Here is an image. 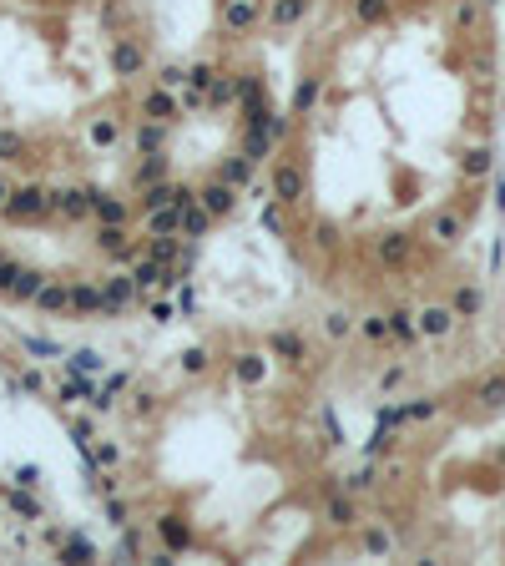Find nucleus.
<instances>
[{
  "mask_svg": "<svg viewBox=\"0 0 505 566\" xmlns=\"http://www.w3.org/2000/svg\"><path fill=\"white\" fill-rule=\"evenodd\" d=\"M475 394H480L485 405H505V379H485V384H480Z\"/></svg>",
  "mask_w": 505,
  "mask_h": 566,
  "instance_id": "nucleus-41",
  "label": "nucleus"
},
{
  "mask_svg": "<svg viewBox=\"0 0 505 566\" xmlns=\"http://www.w3.org/2000/svg\"><path fill=\"white\" fill-rule=\"evenodd\" d=\"M26 6H46V0H26Z\"/></svg>",
  "mask_w": 505,
  "mask_h": 566,
  "instance_id": "nucleus-57",
  "label": "nucleus"
},
{
  "mask_svg": "<svg viewBox=\"0 0 505 566\" xmlns=\"http://www.w3.org/2000/svg\"><path fill=\"white\" fill-rule=\"evenodd\" d=\"M86 142H91L96 152L117 147V142H122V122H117V117H91V127H86Z\"/></svg>",
  "mask_w": 505,
  "mask_h": 566,
  "instance_id": "nucleus-15",
  "label": "nucleus"
},
{
  "mask_svg": "<svg viewBox=\"0 0 505 566\" xmlns=\"http://www.w3.org/2000/svg\"><path fill=\"white\" fill-rule=\"evenodd\" d=\"M137 71H147V56H142V46H132V41H117L111 46V76H137Z\"/></svg>",
  "mask_w": 505,
  "mask_h": 566,
  "instance_id": "nucleus-9",
  "label": "nucleus"
},
{
  "mask_svg": "<svg viewBox=\"0 0 505 566\" xmlns=\"http://www.w3.org/2000/svg\"><path fill=\"white\" fill-rule=\"evenodd\" d=\"M132 278H137V294H152L157 283H167V268L157 263V258H137V268H132Z\"/></svg>",
  "mask_w": 505,
  "mask_h": 566,
  "instance_id": "nucleus-22",
  "label": "nucleus"
},
{
  "mask_svg": "<svg viewBox=\"0 0 505 566\" xmlns=\"http://www.w3.org/2000/svg\"><path fill=\"white\" fill-rule=\"evenodd\" d=\"M389 334H400V339H410V334H415V319H410L405 309H400V314H389Z\"/></svg>",
  "mask_w": 505,
  "mask_h": 566,
  "instance_id": "nucleus-45",
  "label": "nucleus"
},
{
  "mask_svg": "<svg viewBox=\"0 0 505 566\" xmlns=\"http://www.w3.org/2000/svg\"><path fill=\"white\" fill-rule=\"evenodd\" d=\"M263 16H268L263 0H222V26L228 31H253Z\"/></svg>",
  "mask_w": 505,
  "mask_h": 566,
  "instance_id": "nucleus-5",
  "label": "nucleus"
},
{
  "mask_svg": "<svg viewBox=\"0 0 505 566\" xmlns=\"http://www.w3.org/2000/svg\"><path fill=\"white\" fill-rule=\"evenodd\" d=\"M157 531H162V546H167V551H187V546H192V526H187L177 511H167V516L157 521Z\"/></svg>",
  "mask_w": 505,
  "mask_h": 566,
  "instance_id": "nucleus-10",
  "label": "nucleus"
},
{
  "mask_svg": "<svg viewBox=\"0 0 505 566\" xmlns=\"http://www.w3.org/2000/svg\"><path fill=\"white\" fill-rule=\"evenodd\" d=\"M323 334H328V339H349V334H354V319H349L344 309H333V314H323Z\"/></svg>",
  "mask_w": 505,
  "mask_h": 566,
  "instance_id": "nucleus-33",
  "label": "nucleus"
},
{
  "mask_svg": "<svg viewBox=\"0 0 505 566\" xmlns=\"http://www.w3.org/2000/svg\"><path fill=\"white\" fill-rule=\"evenodd\" d=\"M101 294H106V314H101V319H117V314L137 299V278H132V273H111V278L101 283Z\"/></svg>",
  "mask_w": 505,
  "mask_h": 566,
  "instance_id": "nucleus-4",
  "label": "nucleus"
},
{
  "mask_svg": "<svg viewBox=\"0 0 505 566\" xmlns=\"http://www.w3.org/2000/svg\"><path fill=\"white\" fill-rule=\"evenodd\" d=\"M16 273H21V263H11V258H0V294H11V283H16Z\"/></svg>",
  "mask_w": 505,
  "mask_h": 566,
  "instance_id": "nucleus-46",
  "label": "nucleus"
},
{
  "mask_svg": "<svg viewBox=\"0 0 505 566\" xmlns=\"http://www.w3.org/2000/svg\"><path fill=\"white\" fill-rule=\"evenodd\" d=\"M243 157L248 162H268L273 157V132L263 122H248V137H243Z\"/></svg>",
  "mask_w": 505,
  "mask_h": 566,
  "instance_id": "nucleus-14",
  "label": "nucleus"
},
{
  "mask_svg": "<svg viewBox=\"0 0 505 566\" xmlns=\"http://www.w3.org/2000/svg\"><path fill=\"white\" fill-rule=\"evenodd\" d=\"M268 187H273V197L283 202V207H293V202H298V197L308 192V177H303V167H293V162H278V167H273V182H268Z\"/></svg>",
  "mask_w": 505,
  "mask_h": 566,
  "instance_id": "nucleus-2",
  "label": "nucleus"
},
{
  "mask_svg": "<svg viewBox=\"0 0 505 566\" xmlns=\"http://www.w3.org/2000/svg\"><path fill=\"white\" fill-rule=\"evenodd\" d=\"M162 86H167V91H177V86H187V71H182V66H167V71H162Z\"/></svg>",
  "mask_w": 505,
  "mask_h": 566,
  "instance_id": "nucleus-48",
  "label": "nucleus"
},
{
  "mask_svg": "<svg viewBox=\"0 0 505 566\" xmlns=\"http://www.w3.org/2000/svg\"><path fill=\"white\" fill-rule=\"evenodd\" d=\"M41 283H46V273H36V268H21V273H16V283H11V299L31 304V299L41 294Z\"/></svg>",
  "mask_w": 505,
  "mask_h": 566,
  "instance_id": "nucleus-27",
  "label": "nucleus"
},
{
  "mask_svg": "<svg viewBox=\"0 0 505 566\" xmlns=\"http://www.w3.org/2000/svg\"><path fill=\"white\" fill-rule=\"evenodd\" d=\"M81 314H106V294L96 283H71V319Z\"/></svg>",
  "mask_w": 505,
  "mask_h": 566,
  "instance_id": "nucleus-11",
  "label": "nucleus"
},
{
  "mask_svg": "<svg viewBox=\"0 0 505 566\" xmlns=\"http://www.w3.org/2000/svg\"><path fill=\"white\" fill-rule=\"evenodd\" d=\"M308 6H313V0H273V6H268V21H273L278 31H283V26H298V21L308 16Z\"/></svg>",
  "mask_w": 505,
  "mask_h": 566,
  "instance_id": "nucleus-16",
  "label": "nucleus"
},
{
  "mask_svg": "<svg viewBox=\"0 0 505 566\" xmlns=\"http://www.w3.org/2000/svg\"><path fill=\"white\" fill-rule=\"evenodd\" d=\"M480 309V294L475 289H460V299H455V314H475Z\"/></svg>",
  "mask_w": 505,
  "mask_h": 566,
  "instance_id": "nucleus-47",
  "label": "nucleus"
},
{
  "mask_svg": "<svg viewBox=\"0 0 505 566\" xmlns=\"http://www.w3.org/2000/svg\"><path fill=\"white\" fill-rule=\"evenodd\" d=\"M410 415H415V420H429V415H434V405H429V400H415V405H410Z\"/></svg>",
  "mask_w": 505,
  "mask_h": 566,
  "instance_id": "nucleus-54",
  "label": "nucleus"
},
{
  "mask_svg": "<svg viewBox=\"0 0 505 566\" xmlns=\"http://www.w3.org/2000/svg\"><path fill=\"white\" fill-rule=\"evenodd\" d=\"M137 551H142V536L127 531V536H122V556H137Z\"/></svg>",
  "mask_w": 505,
  "mask_h": 566,
  "instance_id": "nucleus-52",
  "label": "nucleus"
},
{
  "mask_svg": "<svg viewBox=\"0 0 505 566\" xmlns=\"http://www.w3.org/2000/svg\"><path fill=\"white\" fill-rule=\"evenodd\" d=\"M182 253H187V248H182V238H177V233H157V238H152V248H147V258H157L162 268H172Z\"/></svg>",
  "mask_w": 505,
  "mask_h": 566,
  "instance_id": "nucleus-18",
  "label": "nucleus"
},
{
  "mask_svg": "<svg viewBox=\"0 0 505 566\" xmlns=\"http://www.w3.org/2000/svg\"><path fill=\"white\" fill-rule=\"evenodd\" d=\"M36 480H41L36 465H21V470H16V485H36Z\"/></svg>",
  "mask_w": 505,
  "mask_h": 566,
  "instance_id": "nucleus-51",
  "label": "nucleus"
},
{
  "mask_svg": "<svg viewBox=\"0 0 505 566\" xmlns=\"http://www.w3.org/2000/svg\"><path fill=\"white\" fill-rule=\"evenodd\" d=\"M450 324H455V314H450V309H425L415 329H420V334H434V339H439V334H450Z\"/></svg>",
  "mask_w": 505,
  "mask_h": 566,
  "instance_id": "nucleus-28",
  "label": "nucleus"
},
{
  "mask_svg": "<svg viewBox=\"0 0 505 566\" xmlns=\"http://www.w3.org/2000/svg\"><path fill=\"white\" fill-rule=\"evenodd\" d=\"M379 258H384V263H405V258H410V238H400V233H389V238L379 243Z\"/></svg>",
  "mask_w": 505,
  "mask_h": 566,
  "instance_id": "nucleus-32",
  "label": "nucleus"
},
{
  "mask_svg": "<svg viewBox=\"0 0 505 566\" xmlns=\"http://www.w3.org/2000/svg\"><path fill=\"white\" fill-rule=\"evenodd\" d=\"M11 511H16L21 521H41V505L26 495V485H21V490H11Z\"/></svg>",
  "mask_w": 505,
  "mask_h": 566,
  "instance_id": "nucleus-35",
  "label": "nucleus"
},
{
  "mask_svg": "<svg viewBox=\"0 0 505 566\" xmlns=\"http://www.w3.org/2000/svg\"><path fill=\"white\" fill-rule=\"evenodd\" d=\"M263 228H268L273 238H283V233H288V222H283V202H278V197L263 207Z\"/></svg>",
  "mask_w": 505,
  "mask_h": 566,
  "instance_id": "nucleus-36",
  "label": "nucleus"
},
{
  "mask_svg": "<svg viewBox=\"0 0 505 566\" xmlns=\"http://www.w3.org/2000/svg\"><path fill=\"white\" fill-rule=\"evenodd\" d=\"M26 152V137L21 132H0V162H16Z\"/></svg>",
  "mask_w": 505,
  "mask_h": 566,
  "instance_id": "nucleus-39",
  "label": "nucleus"
},
{
  "mask_svg": "<svg viewBox=\"0 0 505 566\" xmlns=\"http://www.w3.org/2000/svg\"><path fill=\"white\" fill-rule=\"evenodd\" d=\"M177 217H182V207H142V222H147V233L157 238V233H177Z\"/></svg>",
  "mask_w": 505,
  "mask_h": 566,
  "instance_id": "nucleus-17",
  "label": "nucleus"
},
{
  "mask_svg": "<svg viewBox=\"0 0 505 566\" xmlns=\"http://www.w3.org/2000/svg\"><path fill=\"white\" fill-rule=\"evenodd\" d=\"M152 319H157V324H167V319H172V304H162V299H157V304H152Z\"/></svg>",
  "mask_w": 505,
  "mask_h": 566,
  "instance_id": "nucleus-55",
  "label": "nucleus"
},
{
  "mask_svg": "<svg viewBox=\"0 0 505 566\" xmlns=\"http://www.w3.org/2000/svg\"><path fill=\"white\" fill-rule=\"evenodd\" d=\"M177 106H182V101H177L172 91L157 86V91H147V96H142V117H152V122H167V127H172V122H177Z\"/></svg>",
  "mask_w": 505,
  "mask_h": 566,
  "instance_id": "nucleus-8",
  "label": "nucleus"
},
{
  "mask_svg": "<svg viewBox=\"0 0 505 566\" xmlns=\"http://www.w3.org/2000/svg\"><path fill=\"white\" fill-rule=\"evenodd\" d=\"M217 177H222V182H233V187L243 192V187L253 182V162L238 152V157H228V162H222V173H217Z\"/></svg>",
  "mask_w": 505,
  "mask_h": 566,
  "instance_id": "nucleus-25",
  "label": "nucleus"
},
{
  "mask_svg": "<svg viewBox=\"0 0 505 566\" xmlns=\"http://www.w3.org/2000/svg\"><path fill=\"white\" fill-rule=\"evenodd\" d=\"M61 561H96V546H91L86 536H66V546H61Z\"/></svg>",
  "mask_w": 505,
  "mask_h": 566,
  "instance_id": "nucleus-31",
  "label": "nucleus"
},
{
  "mask_svg": "<svg viewBox=\"0 0 505 566\" xmlns=\"http://www.w3.org/2000/svg\"><path fill=\"white\" fill-rule=\"evenodd\" d=\"M162 177H167V157H162V152H142V162H137V187L162 182Z\"/></svg>",
  "mask_w": 505,
  "mask_h": 566,
  "instance_id": "nucleus-26",
  "label": "nucleus"
},
{
  "mask_svg": "<svg viewBox=\"0 0 505 566\" xmlns=\"http://www.w3.org/2000/svg\"><path fill=\"white\" fill-rule=\"evenodd\" d=\"M182 369L187 374H207V349H187L182 354Z\"/></svg>",
  "mask_w": 505,
  "mask_h": 566,
  "instance_id": "nucleus-44",
  "label": "nucleus"
},
{
  "mask_svg": "<svg viewBox=\"0 0 505 566\" xmlns=\"http://www.w3.org/2000/svg\"><path fill=\"white\" fill-rule=\"evenodd\" d=\"M364 546H369V551H389V536H384V531H369Z\"/></svg>",
  "mask_w": 505,
  "mask_h": 566,
  "instance_id": "nucleus-53",
  "label": "nucleus"
},
{
  "mask_svg": "<svg viewBox=\"0 0 505 566\" xmlns=\"http://www.w3.org/2000/svg\"><path fill=\"white\" fill-rule=\"evenodd\" d=\"M318 96H323V81H318V76H303L298 96H293V111H308V106H313Z\"/></svg>",
  "mask_w": 505,
  "mask_h": 566,
  "instance_id": "nucleus-34",
  "label": "nucleus"
},
{
  "mask_svg": "<svg viewBox=\"0 0 505 566\" xmlns=\"http://www.w3.org/2000/svg\"><path fill=\"white\" fill-rule=\"evenodd\" d=\"M268 349L283 359V364H303V339L288 334V329H283V334H273V339H268Z\"/></svg>",
  "mask_w": 505,
  "mask_h": 566,
  "instance_id": "nucleus-20",
  "label": "nucleus"
},
{
  "mask_svg": "<svg viewBox=\"0 0 505 566\" xmlns=\"http://www.w3.org/2000/svg\"><path fill=\"white\" fill-rule=\"evenodd\" d=\"M137 152H162V142H167V122H152V117H142V127H137Z\"/></svg>",
  "mask_w": 505,
  "mask_h": 566,
  "instance_id": "nucleus-23",
  "label": "nucleus"
},
{
  "mask_svg": "<svg viewBox=\"0 0 505 566\" xmlns=\"http://www.w3.org/2000/svg\"><path fill=\"white\" fill-rule=\"evenodd\" d=\"M389 334V314H369L364 319V339H384Z\"/></svg>",
  "mask_w": 505,
  "mask_h": 566,
  "instance_id": "nucleus-43",
  "label": "nucleus"
},
{
  "mask_svg": "<svg viewBox=\"0 0 505 566\" xmlns=\"http://www.w3.org/2000/svg\"><path fill=\"white\" fill-rule=\"evenodd\" d=\"M323 521H328V526H354V521H359V505H354V495H328V505H323Z\"/></svg>",
  "mask_w": 505,
  "mask_h": 566,
  "instance_id": "nucleus-19",
  "label": "nucleus"
},
{
  "mask_svg": "<svg viewBox=\"0 0 505 566\" xmlns=\"http://www.w3.org/2000/svg\"><path fill=\"white\" fill-rule=\"evenodd\" d=\"M6 202H11V182L0 177V212H6Z\"/></svg>",
  "mask_w": 505,
  "mask_h": 566,
  "instance_id": "nucleus-56",
  "label": "nucleus"
},
{
  "mask_svg": "<svg viewBox=\"0 0 505 566\" xmlns=\"http://www.w3.org/2000/svg\"><path fill=\"white\" fill-rule=\"evenodd\" d=\"M91 212H96L101 222H127V217H132L127 202H122V197H111V192H91Z\"/></svg>",
  "mask_w": 505,
  "mask_h": 566,
  "instance_id": "nucleus-21",
  "label": "nucleus"
},
{
  "mask_svg": "<svg viewBox=\"0 0 505 566\" xmlns=\"http://www.w3.org/2000/svg\"><path fill=\"white\" fill-rule=\"evenodd\" d=\"M212 81H217V66H212V61H197V66L187 71V86H192V91H207Z\"/></svg>",
  "mask_w": 505,
  "mask_h": 566,
  "instance_id": "nucleus-37",
  "label": "nucleus"
},
{
  "mask_svg": "<svg viewBox=\"0 0 505 566\" xmlns=\"http://www.w3.org/2000/svg\"><path fill=\"white\" fill-rule=\"evenodd\" d=\"M51 212H61L66 222H81L91 212V192L86 187H51Z\"/></svg>",
  "mask_w": 505,
  "mask_h": 566,
  "instance_id": "nucleus-3",
  "label": "nucleus"
},
{
  "mask_svg": "<svg viewBox=\"0 0 505 566\" xmlns=\"http://www.w3.org/2000/svg\"><path fill=\"white\" fill-rule=\"evenodd\" d=\"M233 374H238L243 384H263V379H268V359H263V354H238V359H233Z\"/></svg>",
  "mask_w": 505,
  "mask_h": 566,
  "instance_id": "nucleus-24",
  "label": "nucleus"
},
{
  "mask_svg": "<svg viewBox=\"0 0 505 566\" xmlns=\"http://www.w3.org/2000/svg\"><path fill=\"white\" fill-rule=\"evenodd\" d=\"M369 485H374V470H369V465L349 475V495H354V490H369Z\"/></svg>",
  "mask_w": 505,
  "mask_h": 566,
  "instance_id": "nucleus-50",
  "label": "nucleus"
},
{
  "mask_svg": "<svg viewBox=\"0 0 505 566\" xmlns=\"http://www.w3.org/2000/svg\"><path fill=\"white\" fill-rule=\"evenodd\" d=\"M106 521L111 526H127V500L122 495H106Z\"/></svg>",
  "mask_w": 505,
  "mask_h": 566,
  "instance_id": "nucleus-42",
  "label": "nucleus"
},
{
  "mask_svg": "<svg viewBox=\"0 0 505 566\" xmlns=\"http://www.w3.org/2000/svg\"><path fill=\"white\" fill-rule=\"evenodd\" d=\"M212 222H217V217H212V212H207V207L192 197V202L182 207V217H177V233H182V238H202V233L212 228Z\"/></svg>",
  "mask_w": 505,
  "mask_h": 566,
  "instance_id": "nucleus-12",
  "label": "nucleus"
},
{
  "mask_svg": "<svg viewBox=\"0 0 505 566\" xmlns=\"http://www.w3.org/2000/svg\"><path fill=\"white\" fill-rule=\"evenodd\" d=\"M455 233H460V217H455V212H439V217H434V238H439V243H455Z\"/></svg>",
  "mask_w": 505,
  "mask_h": 566,
  "instance_id": "nucleus-40",
  "label": "nucleus"
},
{
  "mask_svg": "<svg viewBox=\"0 0 505 566\" xmlns=\"http://www.w3.org/2000/svg\"><path fill=\"white\" fill-rule=\"evenodd\" d=\"M207 101H212V106H228V101H238V81H222V76H217V81L207 86Z\"/></svg>",
  "mask_w": 505,
  "mask_h": 566,
  "instance_id": "nucleus-38",
  "label": "nucleus"
},
{
  "mask_svg": "<svg viewBox=\"0 0 505 566\" xmlns=\"http://www.w3.org/2000/svg\"><path fill=\"white\" fill-rule=\"evenodd\" d=\"M96 248L111 253V258H137V243L127 233V222H101V228H96Z\"/></svg>",
  "mask_w": 505,
  "mask_h": 566,
  "instance_id": "nucleus-6",
  "label": "nucleus"
},
{
  "mask_svg": "<svg viewBox=\"0 0 505 566\" xmlns=\"http://www.w3.org/2000/svg\"><path fill=\"white\" fill-rule=\"evenodd\" d=\"M197 202H202V207H207V212H212V217H228V212H233V207H238V187H233V182H222V177H217V182H207V187H202V192H197Z\"/></svg>",
  "mask_w": 505,
  "mask_h": 566,
  "instance_id": "nucleus-7",
  "label": "nucleus"
},
{
  "mask_svg": "<svg viewBox=\"0 0 505 566\" xmlns=\"http://www.w3.org/2000/svg\"><path fill=\"white\" fill-rule=\"evenodd\" d=\"M66 359H71L76 374H101V369H106V359H101L96 349H76V354H66Z\"/></svg>",
  "mask_w": 505,
  "mask_h": 566,
  "instance_id": "nucleus-30",
  "label": "nucleus"
},
{
  "mask_svg": "<svg viewBox=\"0 0 505 566\" xmlns=\"http://www.w3.org/2000/svg\"><path fill=\"white\" fill-rule=\"evenodd\" d=\"M26 354H36V359H66V349L56 344V339H41V334H26Z\"/></svg>",
  "mask_w": 505,
  "mask_h": 566,
  "instance_id": "nucleus-29",
  "label": "nucleus"
},
{
  "mask_svg": "<svg viewBox=\"0 0 505 566\" xmlns=\"http://www.w3.org/2000/svg\"><path fill=\"white\" fill-rule=\"evenodd\" d=\"M31 304L41 314H71V289H66V283H41V294Z\"/></svg>",
  "mask_w": 505,
  "mask_h": 566,
  "instance_id": "nucleus-13",
  "label": "nucleus"
},
{
  "mask_svg": "<svg viewBox=\"0 0 505 566\" xmlns=\"http://www.w3.org/2000/svg\"><path fill=\"white\" fill-rule=\"evenodd\" d=\"M46 212H51V187H41V182L11 187V202H6L11 222H31V217H46Z\"/></svg>",
  "mask_w": 505,
  "mask_h": 566,
  "instance_id": "nucleus-1",
  "label": "nucleus"
},
{
  "mask_svg": "<svg viewBox=\"0 0 505 566\" xmlns=\"http://www.w3.org/2000/svg\"><path fill=\"white\" fill-rule=\"evenodd\" d=\"M21 389H26V394H46V379H41L36 369H26V374H21Z\"/></svg>",
  "mask_w": 505,
  "mask_h": 566,
  "instance_id": "nucleus-49",
  "label": "nucleus"
}]
</instances>
